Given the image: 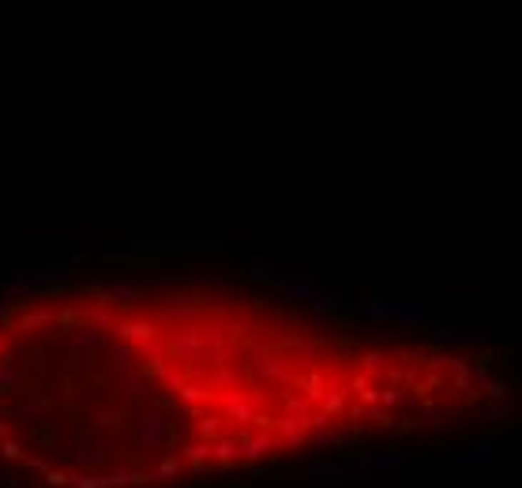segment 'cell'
<instances>
[{
  "label": "cell",
  "mask_w": 522,
  "mask_h": 488,
  "mask_svg": "<svg viewBox=\"0 0 522 488\" xmlns=\"http://www.w3.org/2000/svg\"><path fill=\"white\" fill-rule=\"evenodd\" d=\"M507 394L488 349L350 331L237 286L0 304V466L34 488H188L436 432Z\"/></svg>",
  "instance_id": "6da1fadb"
}]
</instances>
